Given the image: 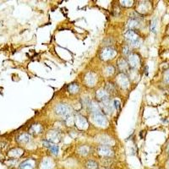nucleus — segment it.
Segmentation results:
<instances>
[{"label": "nucleus", "mask_w": 169, "mask_h": 169, "mask_svg": "<svg viewBox=\"0 0 169 169\" xmlns=\"http://www.w3.org/2000/svg\"><path fill=\"white\" fill-rule=\"evenodd\" d=\"M75 124L76 126L80 129V130H85V129H86L87 127H88V123H87V120L86 119L85 117H83L81 115H77L76 117H75Z\"/></svg>", "instance_id": "obj_5"}, {"label": "nucleus", "mask_w": 169, "mask_h": 169, "mask_svg": "<svg viewBox=\"0 0 169 169\" xmlns=\"http://www.w3.org/2000/svg\"><path fill=\"white\" fill-rule=\"evenodd\" d=\"M138 25H139V21H138L136 19H131V20H130V21H129V23H128V26H129L130 29L137 27Z\"/></svg>", "instance_id": "obj_18"}, {"label": "nucleus", "mask_w": 169, "mask_h": 169, "mask_svg": "<svg viewBox=\"0 0 169 169\" xmlns=\"http://www.w3.org/2000/svg\"><path fill=\"white\" fill-rule=\"evenodd\" d=\"M96 97L101 101V102H105V101H107L108 100V94L107 92L103 90H97L96 92Z\"/></svg>", "instance_id": "obj_11"}, {"label": "nucleus", "mask_w": 169, "mask_h": 169, "mask_svg": "<svg viewBox=\"0 0 169 169\" xmlns=\"http://www.w3.org/2000/svg\"><path fill=\"white\" fill-rule=\"evenodd\" d=\"M52 161L48 158H45L43 161H42L41 164V169H50L52 167Z\"/></svg>", "instance_id": "obj_13"}, {"label": "nucleus", "mask_w": 169, "mask_h": 169, "mask_svg": "<svg viewBox=\"0 0 169 169\" xmlns=\"http://www.w3.org/2000/svg\"><path fill=\"white\" fill-rule=\"evenodd\" d=\"M35 162L32 160H27L23 161L20 166V169H34Z\"/></svg>", "instance_id": "obj_10"}, {"label": "nucleus", "mask_w": 169, "mask_h": 169, "mask_svg": "<svg viewBox=\"0 0 169 169\" xmlns=\"http://www.w3.org/2000/svg\"><path fill=\"white\" fill-rule=\"evenodd\" d=\"M113 71H114L113 67H112V66H108V67L106 68V69H105V73H106V75H112V74L113 73Z\"/></svg>", "instance_id": "obj_24"}, {"label": "nucleus", "mask_w": 169, "mask_h": 169, "mask_svg": "<svg viewBox=\"0 0 169 169\" xmlns=\"http://www.w3.org/2000/svg\"><path fill=\"white\" fill-rule=\"evenodd\" d=\"M79 87L77 83H72V84H70V85L69 86V87H68V90H69V92L73 93V94L77 93V92L79 91Z\"/></svg>", "instance_id": "obj_14"}, {"label": "nucleus", "mask_w": 169, "mask_h": 169, "mask_svg": "<svg viewBox=\"0 0 169 169\" xmlns=\"http://www.w3.org/2000/svg\"><path fill=\"white\" fill-rule=\"evenodd\" d=\"M120 3H121V4L122 5H123V6H126V7H130V6H131L132 5V1H120Z\"/></svg>", "instance_id": "obj_26"}, {"label": "nucleus", "mask_w": 169, "mask_h": 169, "mask_svg": "<svg viewBox=\"0 0 169 169\" xmlns=\"http://www.w3.org/2000/svg\"><path fill=\"white\" fill-rule=\"evenodd\" d=\"M92 119H93L95 123L99 126H106V123H107L106 118L102 114V112L95 113L92 114Z\"/></svg>", "instance_id": "obj_3"}, {"label": "nucleus", "mask_w": 169, "mask_h": 169, "mask_svg": "<svg viewBox=\"0 0 169 169\" xmlns=\"http://www.w3.org/2000/svg\"><path fill=\"white\" fill-rule=\"evenodd\" d=\"M78 151H79V153L81 154V155H86V154H88V152H89V148L86 146H82L79 147Z\"/></svg>", "instance_id": "obj_20"}, {"label": "nucleus", "mask_w": 169, "mask_h": 169, "mask_svg": "<svg viewBox=\"0 0 169 169\" xmlns=\"http://www.w3.org/2000/svg\"><path fill=\"white\" fill-rule=\"evenodd\" d=\"M18 140L20 143H27V142L30 141V135L27 134H20V136L18 137Z\"/></svg>", "instance_id": "obj_17"}, {"label": "nucleus", "mask_w": 169, "mask_h": 169, "mask_svg": "<svg viewBox=\"0 0 169 169\" xmlns=\"http://www.w3.org/2000/svg\"><path fill=\"white\" fill-rule=\"evenodd\" d=\"M125 38L129 42V43L132 46H134V47H138L140 43V36L132 30H130V31L126 32Z\"/></svg>", "instance_id": "obj_1"}, {"label": "nucleus", "mask_w": 169, "mask_h": 169, "mask_svg": "<svg viewBox=\"0 0 169 169\" xmlns=\"http://www.w3.org/2000/svg\"><path fill=\"white\" fill-rule=\"evenodd\" d=\"M168 150H169V144H168Z\"/></svg>", "instance_id": "obj_30"}, {"label": "nucleus", "mask_w": 169, "mask_h": 169, "mask_svg": "<svg viewBox=\"0 0 169 169\" xmlns=\"http://www.w3.org/2000/svg\"><path fill=\"white\" fill-rule=\"evenodd\" d=\"M98 152L100 155L103 157H110L113 155V150H111L109 146L106 145H102L98 147Z\"/></svg>", "instance_id": "obj_7"}, {"label": "nucleus", "mask_w": 169, "mask_h": 169, "mask_svg": "<svg viewBox=\"0 0 169 169\" xmlns=\"http://www.w3.org/2000/svg\"><path fill=\"white\" fill-rule=\"evenodd\" d=\"M156 27H157V21L156 20H152V22L150 24V31L152 32H156Z\"/></svg>", "instance_id": "obj_25"}, {"label": "nucleus", "mask_w": 169, "mask_h": 169, "mask_svg": "<svg viewBox=\"0 0 169 169\" xmlns=\"http://www.w3.org/2000/svg\"><path fill=\"white\" fill-rule=\"evenodd\" d=\"M42 128L40 124H34L32 127V131L34 134H39L40 132L42 131Z\"/></svg>", "instance_id": "obj_19"}, {"label": "nucleus", "mask_w": 169, "mask_h": 169, "mask_svg": "<svg viewBox=\"0 0 169 169\" xmlns=\"http://www.w3.org/2000/svg\"><path fill=\"white\" fill-rule=\"evenodd\" d=\"M48 148H49V150L51 151L52 154H53V155H58V152H59V146H56V145H51Z\"/></svg>", "instance_id": "obj_21"}, {"label": "nucleus", "mask_w": 169, "mask_h": 169, "mask_svg": "<svg viewBox=\"0 0 169 169\" xmlns=\"http://www.w3.org/2000/svg\"><path fill=\"white\" fill-rule=\"evenodd\" d=\"M123 53L125 54V55H130V48L128 46H125V47L123 48Z\"/></svg>", "instance_id": "obj_27"}, {"label": "nucleus", "mask_w": 169, "mask_h": 169, "mask_svg": "<svg viewBox=\"0 0 169 169\" xmlns=\"http://www.w3.org/2000/svg\"><path fill=\"white\" fill-rule=\"evenodd\" d=\"M115 54H116V51L114 50L113 48H112V47H105L101 52L100 56H101V59L102 60H108V59H113Z\"/></svg>", "instance_id": "obj_4"}, {"label": "nucleus", "mask_w": 169, "mask_h": 169, "mask_svg": "<svg viewBox=\"0 0 169 169\" xmlns=\"http://www.w3.org/2000/svg\"><path fill=\"white\" fill-rule=\"evenodd\" d=\"M100 141L102 142L103 145H108L111 143V138L106 136V135H103L102 136V139L100 140Z\"/></svg>", "instance_id": "obj_23"}, {"label": "nucleus", "mask_w": 169, "mask_h": 169, "mask_svg": "<svg viewBox=\"0 0 169 169\" xmlns=\"http://www.w3.org/2000/svg\"><path fill=\"white\" fill-rule=\"evenodd\" d=\"M168 167H169V162H168Z\"/></svg>", "instance_id": "obj_31"}, {"label": "nucleus", "mask_w": 169, "mask_h": 169, "mask_svg": "<svg viewBox=\"0 0 169 169\" xmlns=\"http://www.w3.org/2000/svg\"><path fill=\"white\" fill-rule=\"evenodd\" d=\"M116 80H117L118 85L122 87V88H123V89L128 88L129 86H130V80H129L128 77H127L124 74H120V75H118Z\"/></svg>", "instance_id": "obj_6"}, {"label": "nucleus", "mask_w": 169, "mask_h": 169, "mask_svg": "<svg viewBox=\"0 0 169 169\" xmlns=\"http://www.w3.org/2000/svg\"><path fill=\"white\" fill-rule=\"evenodd\" d=\"M102 106L103 108V110L106 112V113H111L112 111H113V105L111 104L110 102L107 100V101H105V102H102Z\"/></svg>", "instance_id": "obj_12"}, {"label": "nucleus", "mask_w": 169, "mask_h": 169, "mask_svg": "<svg viewBox=\"0 0 169 169\" xmlns=\"http://www.w3.org/2000/svg\"><path fill=\"white\" fill-rule=\"evenodd\" d=\"M165 79H166V81H167V82L169 83V69L167 71V73H166Z\"/></svg>", "instance_id": "obj_29"}, {"label": "nucleus", "mask_w": 169, "mask_h": 169, "mask_svg": "<svg viewBox=\"0 0 169 169\" xmlns=\"http://www.w3.org/2000/svg\"><path fill=\"white\" fill-rule=\"evenodd\" d=\"M113 106H114V107L117 109V110H118V109L120 108V102H119L118 100H114Z\"/></svg>", "instance_id": "obj_28"}, {"label": "nucleus", "mask_w": 169, "mask_h": 169, "mask_svg": "<svg viewBox=\"0 0 169 169\" xmlns=\"http://www.w3.org/2000/svg\"><path fill=\"white\" fill-rule=\"evenodd\" d=\"M86 167L88 169H96L97 168V164L96 162L93 161H89L86 163Z\"/></svg>", "instance_id": "obj_22"}, {"label": "nucleus", "mask_w": 169, "mask_h": 169, "mask_svg": "<svg viewBox=\"0 0 169 169\" xmlns=\"http://www.w3.org/2000/svg\"><path fill=\"white\" fill-rule=\"evenodd\" d=\"M118 66L120 70L124 71L128 69V63H127V62L123 59H119L118 62Z\"/></svg>", "instance_id": "obj_15"}, {"label": "nucleus", "mask_w": 169, "mask_h": 169, "mask_svg": "<svg viewBox=\"0 0 169 169\" xmlns=\"http://www.w3.org/2000/svg\"><path fill=\"white\" fill-rule=\"evenodd\" d=\"M55 113L63 117L71 116V108L66 104H59L55 107Z\"/></svg>", "instance_id": "obj_2"}, {"label": "nucleus", "mask_w": 169, "mask_h": 169, "mask_svg": "<svg viewBox=\"0 0 169 169\" xmlns=\"http://www.w3.org/2000/svg\"><path fill=\"white\" fill-rule=\"evenodd\" d=\"M96 81V76L93 73H88L85 77V82L88 86H93Z\"/></svg>", "instance_id": "obj_8"}, {"label": "nucleus", "mask_w": 169, "mask_h": 169, "mask_svg": "<svg viewBox=\"0 0 169 169\" xmlns=\"http://www.w3.org/2000/svg\"><path fill=\"white\" fill-rule=\"evenodd\" d=\"M129 63L130 65L132 68H137L140 64V59H139V56L136 54H130L129 56Z\"/></svg>", "instance_id": "obj_9"}, {"label": "nucleus", "mask_w": 169, "mask_h": 169, "mask_svg": "<svg viewBox=\"0 0 169 169\" xmlns=\"http://www.w3.org/2000/svg\"><path fill=\"white\" fill-rule=\"evenodd\" d=\"M12 151L13 152L9 151V156H11L13 157H19L23 154V150L20 149H14L12 150Z\"/></svg>", "instance_id": "obj_16"}]
</instances>
